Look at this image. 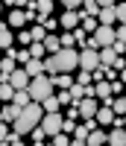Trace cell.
<instances>
[{
    "mask_svg": "<svg viewBox=\"0 0 126 146\" xmlns=\"http://www.w3.org/2000/svg\"><path fill=\"white\" fill-rule=\"evenodd\" d=\"M73 67H79V53L73 47H62V50L50 53V58H44V73H70Z\"/></svg>",
    "mask_w": 126,
    "mask_h": 146,
    "instance_id": "1",
    "label": "cell"
},
{
    "mask_svg": "<svg viewBox=\"0 0 126 146\" xmlns=\"http://www.w3.org/2000/svg\"><path fill=\"white\" fill-rule=\"evenodd\" d=\"M41 117H44L41 102H35V100H32V102H27V105L18 111V117L12 120V129H15L18 135H29V131L41 123Z\"/></svg>",
    "mask_w": 126,
    "mask_h": 146,
    "instance_id": "2",
    "label": "cell"
},
{
    "mask_svg": "<svg viewBox=\"0 0 126 146\" xmlns=\"http://www.w3.org/2000/svg\"><path fill=\"white\" fill-rule=\"evenodd\" d=\"M27 91H29V96H32L35 102H44L56 88H53V79H50V73H38V76H32V79H29Z\"/></svg>",
    "mask_w": 126,
    "mask_h": 146,
    "instance_id": "3",
    "label": "cell"
},
{
    "mask_svg": "<svg viewBox=\"0 0 126 146\" xmlns=\"http://www.w3.org/2000/svg\"><path fill=\"white\" fill-rule=\"evenodd\" d=\"M91 38H94V47L100 50V47H111L117 41V35H115V27H109V23H100V27L91 32Z\"/></svg>",
    "mask_w": 126,
    "mask_h": 146,
    "instance_id": "4",
    "label": "cell"
},
{
    "mask_svg": "<svg viewBox=\"0 0 126 146\" xmlns=\"http://www.w3.org/2000/svg\"><path fill=\"white\" fill-rule=\"evenodd\" d=\"M62 123H65V117H62L59 111H44V117H41V129L47 131V137H53V135H59L62 131Z\"/></svg>",
    "mask_w": 126,
    "mask_h": 146,
    "instance_id": "5",
    "label": "cell"
},
{
    "mask_svg": "<svg viewBox=\"0 0 126 146\" xmlns=\"http://www.w3.org/2000/svg\"><path fill=\"white\" fill-rule=\"evenodd\" d=\"M79 67H82V70L100 67V50H94V47H82V53H79Z\"/></svg>",
    "mask_w": 126,
    "mask_h": 146,
    "instance_id": "6",
    "label": "cell"
},
{
    "mask_svg": "<svg viewBox=\"0 0 126 146\" xmlns=\"http://www.w3.org/2000/svg\"><path fill=\"white\" fill-rule=\"evenodd\" d=\"M97 108H100V100H97V96H82V100H79V117H82V120H85V117H94Z\"/></svg>",
    "mask_w": 126,
    "mask_h": 146,
    "instance_id": "7",
    "label": "cell"
},
{
    "mask_svg": "<svg viewBox=\"0 0 126 146\" xmlns=\"http://www.w3.org/2000/svg\"><path fill=\"white\" fill-rule=\"evenodd\" d=\"M59 27L62 29H76L79 27V9H65L59 18Z\"/></svg>",
    "mask_w": 126,
    "mask_h": 146,
    "instance_id": "8",
    "label": "cell"
},
{
    "mask_svg": "<svg viewBox=\"0 0 126 146\" xmlns=\"http://www.w3.org/2000/svg\"><path fill=\"white\" fill-rule=\"evenodd\" d=\"M29 79H32V76H29V73L23 70V67H15V70L9 73V85H12L15 91H18V88H27V85H29Z\"/></svg>",
    "mask_w": 126,
    "mask_h": 146,
    "instance_id": "9",
    "label": "cell"
},
{
    "mask_svg": "<svg viewBox=\"0 0 126 146\" xmlns=\"http://www.w3.org/2000/svg\"><path fill=\"white\" fill-rule=\"evenodd\" d=\"M94 96H97V100L100 102H111V82L109 79H100V82H94Z\"/></svg>",
    "mask_w": 126,
    "mask_h": 146,
    "instance_id": "10",
    "label": "cell"
},
{
    "mask_svg": "<svg viewBox=\"0 0 126 146\" xmlns=\"http://www.w3.org/2000/svg\"><path fill=\"white\" fill-rule=\"evenodd\" d=\"M97 123L100 126H111L115 123V111H111V105H106V102H100V108H97Z\"/></svg>",
    "mask_w": 126,
    "mask_h": 146,
    "instance_id": "11",
    "label": "cell"
},
{
    "mask_svg": "<svg viewBox=\"0 0 126 146\" xmlns=\"http://www.w3.org/2000/svg\"><path fill=\"white\" fill-rule=\"evenodd\" d=\"M117 6V3H115ZM115 6H100V12H97V21L100 23H109V27H115V21H117V9Z\"/></svg>",
    "mask_w": 126,
    "mask_h": 146,
    "instance_id": "12",
    "label": "cell"
},
{
    "mask_svg": "<svg viewBox=\"0 0 126 146\" xmlns=\"http://www.w3.org/2000/svg\"><path fill=\"white\" fill-rule=\"evenodd\" d=\"M106 140H109V135H106V131L97 126L94 131H88V137H85V146H103Z\"/></svg>",
    "mask_w": 126,
    "mask_h": 146,
    "instance_id": "13",
    "label": "cell"
},
{
    "mask_svg": "<svg viewBox=\"0 0 126 146\" xmlns=\"http://www.w3.org/2000/svg\"><path fill=\"white\" fill-rule=\"evenodd\" d=\"M106 143H109V146H126V129H123V126H115Z\"/></svg>",
    "mask_w": 126,
    "mask_h": 146,
    "instance_id": "14",
    "label": "cell"
},
{
    "mask_svg": "<svg viewBox=\"0 0 126 146\" xmlns=\"http://www.w3.org/2000/svg\"><path fill=\"white\" fill-rule=\"evenodd\" d=\"M6 23H9V29H21L23 23H27V12H23V9H15V12L9 15Z\"/></svg>",
    "mask_w": 126,
    "mask_h": 146,
    "instance_id": "15",
    "label": "cell"
},
{
    "mask_svg": "<svg viewBox=\"0 0 126 146\" xmlns=\"http://www.w3.org/2000/svg\"><path fill=\"white\" fill-rule=\"evenodd\" d=\"M115 58H117L115 47H100V64H103V67H111V64H115Z\"/></svg>",
    "mask_w": 126,
    "mask_h": 146,
    "instance_id": "16",
    "label": "cell"
},
{
    "mask_svg": "<svg viewBox=\"0 0 126 146\" xmlns=\"http://www.w3.org/2000/svg\"><path fill=\"white\" fill-rule=\"evenodd\" d=\"M85 137H88V126L79 123L76 129H73V137H70V146H85Z\"/></svg>",
    "mask_w": 126,
    "mask_h": 146,
    "instance_id": "17",
    "label": "cell"
},
{
    "mask_svg": "<svg viewBox=\"0 0 126 146\" xmlns=\"http://www.w3.org/2000/svg\"><path fill=\"white\" fill-rule=\"evenodd\" d=\"M18 111H21V105L9 102V105H3V108H0V120H3V123H12V120L18 117Z\"/></svg>",
    "mask_w": 126,
    "mask_h": 146,
    "instance_id": "18",
    "label": "cell"
},
{
    "mask_svg": "<svg viewBox=\"0 0 126 146\" xmlns=\"http://www.w3.org/2000/svg\"><path fill=\"white\" fill-rule=\"evenodd\" d=\"M53 88H59V91H65V88H70L73 85V79H70V73H53Z\"/></svg>",
    "mask_w": 126,
    "mask_h": 146,
    "instance_id": "19",
    "label": "cell"
},
{
    "mask_svg": "<svg viewBox=\"0 0 126 146\" xmlns=\"http://www.w3.org/2000/svg\"><path fill=\"white\" fill-rule=\"evenodd\" d=\"M23 70H27L29 76H38V73H44V58H29V62L23 64Z\"/></svg>",
    "mask_w": 126,
    "mask_h": 146,
    "instance_id": "20",
    "label": "cell"
},
{
    "mask_svg": "<svg viewBox=\"0 0 126 146\" xmlns=\"http://www.w3.org/2000/svg\"><path fill=\"white\" fill-rule=\"evenodd\" d=\"M9 47H15V35L9 32V27H3V29H0V50L6 53Z\"/></svg>",
    "mask_w": 126,
    "mask_h": 146,
    "instance_id": "21",
    "label": "cell"
},
{
    "mask_svg": "<svg viewBox=\"0 0 126 146\" xmlns=\"http://www.w3.org/2000/svg\"><path fill=\"white\" fill-rule=\"evenodd\" d=\"M32 3H35V9H38V21L53 12V0H32Z\"/></svg>",
    "mask_w": 126,
    "mask_h": 146,
    "instance_id": "22",
    "label": "cell"
},
{
    "mask_svg": "<svg viewBox=\"0 0 126 146\" xmlns=\"http://www.w3.org/2000/svg\"><path fill=\"white\" fill-rule=\"evenodd\" d=\"M12 102L23 108L27 102H32V96H29V91H27V88H18V91H15V96H12Z\"/></svg>",
    "mask_w": 126,
    "mask_h": 146,
    "instance_id": "23",
    "label": "cell"
},
{
    "mask_svg": "<svg viewBox=\"0 0 126 146\" xmlns=\"http://www.w3.org/2000/svg\"><path fill=\"white\" fill-rule=\"evenodd\" d=\"M12 96H15V88L9 85V79L0 82V102H12Z\"/></svg>",
    "mask_w": 126,
    "mask_h": 146,
    "instance_id": "24",
    "label": "cell"
},
{
    "mask_svg": "<svg viewBox=\"0 0 126 146\" xmlns=\"http://www.w3.org/2000/svg\"><path fill=\"white\" fill-rule=\"evenodd\" d=\"M44 50H47V53H56V50H62V41L56 38V35H50V32H47V35H44Z\"/></svg>",
    "mask_w": 126,
    "mask_h": 146,
    "instance_id": "25",
    "label": "cell"
},
{
    "mask_svg": "<svg viewBox=\"0 0 126 146\" xmlns=\"http://www.w3.org/2000/svg\"><path fill=\"white\" fill-rule=\"evenodd\" d=\"M41 108H44V111H59V108H62V105H59V96H56V94H50L47 100L41 102Z\"/></svg>",
    "mask_w": 126,
    "mask_h": 146,
    "instance_id": "26",
    "label": "cell"
},
{
    "mask_svg": "<svg viewBox=\"0 0 126 146\" xmlns=\"http://www.w3.org/2000/svg\"><path fill=\"white\" fill-rule=\"evenodd\" d=\"M82 12H85V15H94L97 18V12H100V3H97V0H82V6H79Z\"/></svg>",
    "mask_w": 126,
    "mask_h": 146,
    "instance_id": "27",
    "label": "cell"
},
{
    "mask_svg": "<svg viewBox=\"0 0 126 146\" xmlns=\"http://www.w3.org/2000/svg\"><path fill=\"white\" fill-rule=\"evenodd\" d=\"M44 53H47V50H44V41H32V44H29V56H32V58H44Z\"/></svg>",
    "mask_w": 126,
    "mask_h": 146,
    "instance_id": "28",
    "label": "cell"
},
{
    "mask_svg": "<svg viewBox=\"0 0 126 146\" xmlns=\"http://www.w3.org/2000/svg\"><path fill=\"white\" fill-rule=\"evenodd\" d=\"M29 35H32V41H44V35H47V29H44V23L38 21V23H35V27L29 29Z\"/></svg>",
    "mask_w": 126,
    "mask_h": 146,
    "instance_id": "29",
    "label": "cell"
},
{
    "mask_svg": "<svg viewBox=\"0 0 126 146\" xmlns=\"http://www.w3.org/2000/svg\"><path fill=\"white\" fill-rule=\"evenodd\" d=\"M109 105H111L115 114H126V96H117V100H111Z\"/></svg>",
    "mask_w": 126,
    "mask_h": 146,
    "instance_id": "30",
    "label": "cell"
},
{
    "mask_svg": "<svg viewBox=\"0 0 126 146\" xmlns=\"http://www.w3.org/2000/svg\"><path fill=\"white\" fill-rule=\"evenodd\" d=\"M15 67H18V62H15V58H12V56H6V58H0V70H3V73H12Z\"/></svg>",
    "mask_w": 126,
    "mask_h": 146,
    "instance_id": "31",
    "label": "cell"
},
{
    "mask_svg": "<svg viewBox=\"0 0 126 146\" xmlns=\"http://www.w3.org/2000/svg\"><path fill=\"white\" fill-rule=\"evenodd\" d=\"M29 135H32V140H35V143H38V146H41V143H44V140H47V131H44V129H41V126H35V129H32V131H29Z\"/></svg>",
    "mask_w": 126,
    "mask_h": 146,
    "instance_id": "32",
    "label": "cell"
},
{
    "mask_svg": "<svg viewBox=\"0 0 126 146\" xmlns=\"http://www.w3.org/2000/svg\"><path fill=\"white\" fill-rule=\"evenodd\" d=\"M59 41H62V47H73V44H76V38H73V29H65Z\"/></svg>",
    "mask_w": 126,
    "mask_h": 146,
    "instance_id": "33",
    "label": "cell"
},
{
    "mask_svg": "<svg viewBox=\"0 0 126 146\" xmlns=\"http://www.w3.org/2000/svg\"><path fill=\"white\" fill-rule=\"evenodd\" d=\"M56 96H59V105H62V108H68V105L73 102V96H70V91H68V88H65V91H59Z\"/></svg>",
    "mask_w": 126,
    "mask_h": 146,
    "instance_id": "34",
    "label": "cell"
},
{
    "mask_svg": "<svg viewBox=\"0 0 126 146\" xmlns=\"http://www.w3.org/2000/svg\"><path fill=\"white\" fill-rule=\"evenodd\" d=\"M50 140H53L56 146H70V137H68V131H59V135H53Z\"/></svg>",
    "mask_w": 126,
    "mask_h": 146,
    "instance_id": "35",
    "label": "cell"
},
{
    "mask_svg": "<svg viewBox=\"0 0 126 146\" xmlns=\"http://www.w3.org/2000/svg\"><path fill=\"white\" fill-rule=\"evenodd\" d=\"M41 23H44V29H47V32H53V29L59 27V21H56V18H50V15H47V18H41Z\"/></svg>",
    "mask_w": 126,
    "mask_h": 146,
    "instance_id": "36",
    "label": "cell"
},
{
    "mask_svg": "<svg viewBox=\"0 0 126 146\" xmlns=\"http://www.w3.org/2000/svg\"><path fill=\"white\" fill-rule=\"evenodd\" d=\"M6 6H12V9H27L29 0H6Z\"/></svg>",
    "mask_w": 126,
    "mask_h": 146,
    "instance_id": "37",
    "label": "cell"
},
{
    "mask_svg": "<svg viewBox=\"0 0 126 146\" xmlns=\"http://www.w3.org/2000/svg\"><path fill=\"white\" fill-rule=\"evenodd\" d=\"M115 9H117V21H120V23H126V0H123V3H117Z\"/></svg>",
    "mask_w": 126,
    "mask_h": 146,
    "instance_id": "38",
    "label": "cell"
},
{
    "mask_svg": "<svg viewBox=\"0 0 126 146\" xmlns=\"http://www.w3.org/2000/svg\"><path fill=\"white\" fill-rule=\"evenodd\" d=\"M123 91H126V85L120 79H111V94H123Z\"/></svg>",
    "mask_w": 126,
    "mask_h": 146,
    "instance_id": "39",
    "label": "cell"
},
{
    "mask_svg": "<svg viewBox=\"0 0 126 146\" xmlns=\"http://www.w3.org/2000/svg\"><path fill=\"white\" fill-rule=\"evenodd\" d=\"M76 82H82V85H91V70H79Z\"/></svg>",
    "mask_w": 126,
    "mask_h": 146,
    "instance_id": "40",
    "label": "cell"
},
{
    "mask_svg": "<svg viewBox=\"0 0 126 146\" xmlns=\"http://www.w3.org/2000/svg\"><path fill=\"white\" fill-rule=\"evenodd\" d=\"M59 3L65 6V9H79V6H82V0H59Z\"/></svg>",
    "mask_w": 126,
    "mask_h": 146,
    "instance_id": "41",
    "label": "cell"
},
{
    "mask_svg": "<svg viewBox=\"0 0 126 146\" xmlns=\"http://www.w3.org/2000/svg\"><path fill=\"white\" fill-rule=\"evenodd\" d=\"M18 44H32V35L29 32H18Z\"/></svg>",
    "mask_w": 126,
    "mask_h": 146,
    "instance_id": "42",
    "label": "cell"
},
{
    "mask_svg": "<svg viewBox=\"0 0 126 146\" xmlns=\"http://www.w3.org/2000/svg\"><path fill=\"white\" fill-rule=\"evenodd\" d=\"M111 47H115V53H117V56H123V53H126V41H115Z\"/></svg>",
    "mask_w": 126,
    "mask_h": 146,
    "instance_id": "43",
    "label": "cell"
},
{
    "mask_svg": "<svg viewBox=\"0 0 126 146\" xmlns=\"http://www.w3.org/2000/svg\"><path fill=\"white\" fill-rule=\"evenodd\" d=\"M115 35H117V41H126V23H120V27L115 29Z\"/></svg>",
    "mask_w": 126,
    "mask_h": 146,
    "instance_id": "44",
    "label": "cell"
},
{
    "mask_svg": "<svg viewBox=\"0 0 126 146\" xmlns=\"http://www.w3.org/2000/svg\"><path fill=\"white\" fill-rule=\"evenodd\" d=\"M111 67H115V70H123V67H126V58H123V56H117V58H115V64H111Z\"/></svg>",
    "mask_w": 126,
    "mask_h": 146,
    "instance_id": "45",
    "label": "cell"
},
{
    "mask_svg": "<svg viewBox=\"0 0 126 146\" xmlns=\"http://www.w3.org/2000/svg\"><path fill=\"white\" fill-rule=\"evenodd\" d=\"M6 135H9V129H6V123H3V120H0V140H3Z\"/></svg>",
    "mask_w": 126,
    "mask_h": 146,
    "instance_id": "46",
    "label": "cell"
},
{
    "mask_svg": "<svg viewBox=\"0 0 126 146\" xmlns=\"http://www.w3.org/2000/svg\"><path fill=\"white\" fill-rule=\"evenodd\" d=\"M97 3H100V6H115L117 0H97Z\"/></svg>",
    "mask_w": 126,
    "mask_h": 146,
    "instance_id": "47",
    "label": "cell"
},
{
    "mask_svg": "<svg viewBox=\"0 0 126 146\" xmlns=\"http://www.w3.org/2000/svg\"><path fill=\"white\" fill-rule=\"evenodd\" d=\"M0 9H3V3H0Z\"/></svg>",
    "mask_w": 126,
    "mask_h": 146,
    "instance_id": "48",
    "label": "cell"
}]
</instances>
